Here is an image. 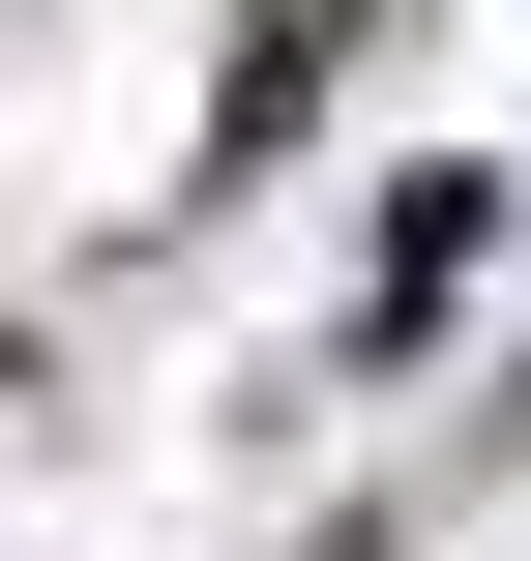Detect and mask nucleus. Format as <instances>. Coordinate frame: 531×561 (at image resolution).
Instances as JSON below:
<instances>
[]
</instances>
